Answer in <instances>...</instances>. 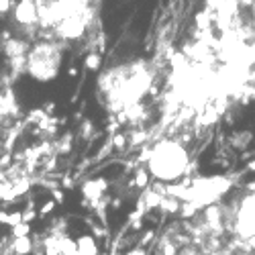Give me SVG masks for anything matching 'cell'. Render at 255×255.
Masks as SVG:
<instances>
[{
  "mask_svg": "<svg viewBox=\"0 0 255 255\" xmlns=\"http://www.w3.org/2000/svg\"><path fill=\"white\" fill-rule=\"evenodd\" d=\"M14 18L27 29H33L41 23V8L35 0H20L14 8Z\"/></svg>",
  "mask_w": 255,
  "mask_h": 255,
  "instance_id": "cell-5",
  "label": "cell"
},
{
  "mask_svg": "<svg viewBox=\"0 0 255 255\" xmlns=\"http://www.w3.org/2000/svg\"><path fill=\"white\" fill-rule=\"evenodd\" d=\"M76 255H96V243L92 237H82L76 243Z\"/></svg>",
  "mask_w": 255,
  "mask_h": 255,
  "instance_id": "cell-6",
  "label": "cell"
},
{
  "mask_svg": "<svg viewBox=\"0 0 255 255\" xmlns=\"http://www.w3.org/2000/svg\"><path fill=\"white\" fill-rule=\"evenodd\" d=\"M10 8V0H0V12H4Z\"/></svg>",
  "mask_w": 255,
  "mask_h": 255,
  "instance_id": "cell-8",
  "label": "cell"
},
{
  "mask_svg": "<svg viewBox=\"0 0 255 255\" xmlns=\"http://www.w3.org/2000/svg\"><path fill=\"white\" fill-rule=\"evenodd\" d=\"M16 251H18V253H27V251H29V241H27L25 237L16 243Z\"/></svg>",
  "mask_w": 255,
  "mask_h": 255,
  "instance_id": "cell-7",
  "label": "cell"
},
{
  "mask_svg": "<svg viewBox=\"0 0 255 255\" xmlns=\"http://www.w3.org/2000/svg\"><path fill=\"white\" fill-rule=\"evenodd\" d=\"M147 172L159 182L180 180L190 167V153L176 139L157 141L145 157Z\"/></svg>",
  "mask_w": 255,
  "mask_h": 255,
  "instance_id": "cell-2",
  "label": "cell"
},
{
  "mask_svg": "<svg viewBox=\"0 0 255 255\" xmlns=\"http://www.w3.org/2000/svg\"><path fill=\"white\" fill-rule=\"evenodd\" d=\"M235 229L243 239L255 237V192L243 198L239 212L235 217Z\"/></svg>",
  "mask_w": 255,
  "mask_h": 255,
  "instance_id": "cell-4",
  "label": "cell"
},
{
  "mask_svg": "<svg viewBox=\"0 0 255 255\" xmlns=\"http://www.w3.org/2000/svg\"><path fill=\"white\" fill-rule=\"evenodd\" d=\"M127 255H145V251H143V249H131Z\"/></svg>",
  "mask_w": 255,
  "mask_h": 255,
  "instance_id": "cell-10",
  "label": "cell"
},
{
  "mask_svg": "<svg viewBox=\"0 0 255 255\" xmlns=\"http://www.w3.org/2000/svg\"><path fill=\"white\" fill-rule=\"evenodd\" d=\"M153 72L147 61H131L125 66L106 70L100 76V92L106 96V102L113 111H123L135 106L151 88Z\"/></svg>",
  "mask_w": 255,
  "mask_h": 255,
  "instance_id": "cell-1",
  "label": "cell"
},
{
  "mask_svg": "<svg viewBox=\"0 0 255 255\" xmlns=\"http://www.w3.org/2000/svg\"><path fill=\"white\" fill-rule=\"evenodd\" d=\"M180 255H202L200 251H196V249H184Z\"/></svg>",
  "mask_w": 255,
  "mask_h": 255,
  "instance_id": "cell-9",
  "label": "cell"
},
{
  "mask_svg": "<svg viewBox=\"0 0 255 255\" xmlns=\"http://www.w3.org/2000/svg\"><path fill=\"white\" fill-rule=\"evenodd\" d=\"M61 66V49L55 43H39L27 55V72L39 80L49 82L57 76Z\"/></svg>",
  "mask_w": 255,
  "mask_h": 255,
  "instance_id": "cell-3",
  "label": "cell"
}]
</instances>
